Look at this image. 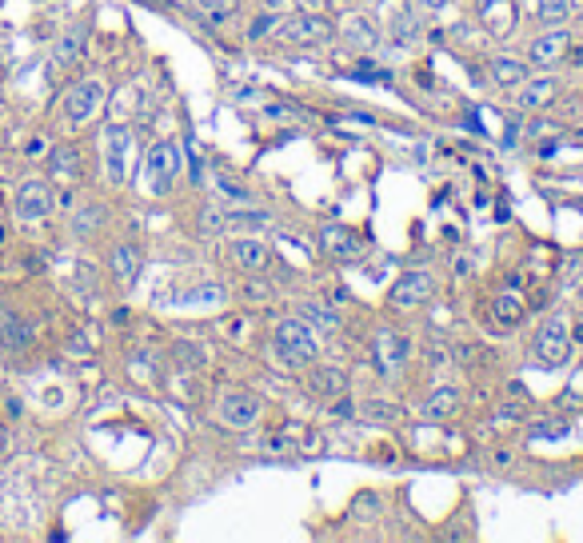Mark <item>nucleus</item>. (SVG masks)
Masks as SVG:
<instances>
[{
  "instance_id": "nucleus-31",
  "label": "nucleus",
  "mask_w": 583,
  "mask_h": 543,
  "mask_svg": "<svg viewBox=\"0 0 583 543\" xmlns=\"http://www.w3.org/2000/svg\"><path fill=\"white\" fill-rule=\"evenodd\" d=\"M173 356L184 368H200L204 364V348H192V344H173Z\"/></svg>"
},
{
  "instance_id": "nucleus-39",
  "label": "nucleus",
  "mask_w": 583,
  "mask_h": 543,
  "mask_svg": "<svg viewBox=\"0 0 583 543\" xmlns=\"http://www.w3.org/2000/svg\"><path fill=\"white\" fill-rule=\"evenodd\" d=\"M416 4H419V8H427V13H435V8H444L448 0H416Z\"/></svg>"
},
{
  "instance_id": "nucleus-22",
  "label": "nucleus",
  "mask_w": 583,
  "mask_h": 543,
  "mask_svg": "<svg viewBox=\"0 0 583 543\" xmlns=\"http://www.w3.org/2000/svg\"><path fill=\"white\" fill-rule=\"evenodd\" d=\"M487 72H492V81L500 84V89H516V84H524V81H528L524 60H511V56H495Z\"/></svg>"
},
{
  "instance_id": "nucleus-24",
  "label": "nucleus",
  "mask_w": 583,
  "mask_h": 543,
  "mask_svg": "<svg viewBox=\"0 0 583 543\" xmlns=\"http://www.w3.org/2000/svg\"><path fill=\"white\" fill-rule=\"evenodd\" d=\"M300 320L312 324V332H340V316L332 312V308H324L320 300H308V304L300 308Z\"/></svg>"
},
{
  "instance_id": "nucleus-2",
  "label": "nucleus",
  "mask_w": 583,
  "mask_h": 543,
  "mask_svg": "<svg viewBox=\"0 0 583 543\" xmlns=\"http://www.w3.org/2000/svg\"><path fill=\"white\" fill-rule=\"evenodd\" d=\"M144 172H148V188L156 196H168L180 176V144L176 140H156L144 157Z\"/></svg>"
},
{
  "instance_id": "nucleus-43",
  "label": "nucleus",
  "mask_w": 583,
  "mask_h": 543,
  "mask_svg": "<svg viewBox=\"0 0 583 543\" xmlns=\"http://www.w3.org/2000/svg\"><path fill=\"white\" fill-rule=\"evenodd\" d=\"M4 244H8V224L0 220V248H4Z\"/></svg>"
},
{
  "instance_id": "nucleus-14",
  "label": "nucleus",
  "mask_w": 583,
  "mask_h": 543,
  "mask_svg": "<svg viewBox=\"0 0 583 543\" xmlns=\"http://www.w3.org/2000/svg\"><path fill=\"white\" fill-rule=\"evenodd\" d=\"M340 37H344V45H351L356 53H372V48L380 45V29H376L364 13H348L344 24H340Z\"/></svg>"
},
{
  "instance_id": "nucleus-12",
  "label": "nucleus",
  "mask_w": 583,
  "mask_h": 543,
  "mask_svg": "<svg viewBox=\"0 0 583 543\" xmlns=\"http://www.w3.org/2000/svg\"><path fill=\"white\" fill-rule=\"evenodd\" d=\"M128 144H132V136H128V128L113 124L105 132V168H108V180L113 184H124V168H128Z\"/></svg>"
},
{
  "instance_id": "nucleus-21",
  "label": "nucleus",
  "mask_w": 583,
  "mask_h": 543,
  "mask_svg": "<svg viewBox=\"0 0 583 543\" xmlns=\"http://www.w3.org/2000/svg\"><path fill=\"white\" fill-rule=\"evenodd\" d=\"M48 172H53L56 180L80 176V152H76V144H56V148L48 152Z\"/></svg>"
},
{
  "instance_id": "nucleus-28",
  "label": "nucleus",
  "mask_w": 583,
  "mask_h": 543,
  "mask_svg": "<svg viewBox=\"0 0 583 543\" xmlns=\"http://www.w3.org/2000/svg\"><path fill=\"white\" fill-rule=\"evenodd\" d=\"M80 56H84V29L64 32V37H60V45H56V60H60V64H76Z\"/></svg>"
},
{
  "instance_id": "nucleus-17",
  "label": "nucleus",
  "mask_w": 583,
  "mask_h": 543,
  "mask_svg": "<svg viewBox=\"0 0 583 543\" xmlns=\"http://www.w3.org/2000/svg\"><path fill=\"white\" fill-rule=\"evenodd\" d=\"M479 21L492 29V37H503L516 29V4L511 0H479Z\"/></svg>"
},
{
  "instance_id": "nucleus-11",
  "label": "nucleus",
  "mask_w": 583,
  "mask_h": 543,
  "mask_svg": "<svg viewBox=\"0 0 583 543\" xmlns=\"http://www.w3.org/2000/svg\"><path fill=\"white\" fill-rule=\"evenodd\" d=\"M408 356H411V344L404 332H396V327H380V332H376V360H380L384 372L404 368Z\"/></svg>"
},
{
  "instance_id": "nucleus-30",
  "label": "nucleus",
  "mask_w": 583,
  "mask_h": 543,
  "mask_svg": "<svg viewBox=\"0 0 583 543\" xmlns=\"http://www.w3.org/2000/svg\"><path fill=\"white\" fill-rule=\"evenodd\" d=\"M216 184L224 188V196H228V200H240V204H248V200H252V192H248V188L240 184V180L228 176V172H216Z\"/></svg>"
},
{
  "instance_id": "nucleus-16",
  "label": "nucleus",
  "mask_w": 583,
  "mask_h": 543,
  "mask_svg": "<svg viewBox=\"0 0 583 543\" xmlns=\"http://www.w3.org/2000/svg\"><path fill=\"white\" fill-rule=\"evenodd\" d=\"M308 387H312V395H340L348 387V372H344V368H336V364H316V360H312Z\"/></svg>"
},
{
  "instance_id": "nucleus-41",
  "label": "nucleus",
  "mask_w": 583,
  "mask_h": 543,
  "mask_svg": "<svg viewBox=\"0 0 583 543\" xmlns=\"http://www.w3.org/2000/svg\"><path fill=\"white\" fill-rule=\"evenodd\" d=\"M492 460H495V463H500V468H508V463H511V452H495V455H492Z\"/></svg>"
},
{
  "instance_id": "nucleus-35",
  "label": "nucleus",
  "mask_w": 583,
  "mask_h": 543,
  "mask_svg": "<svg viewBox=\"0 0 583 543\" xmlns=\"http://www.w3.org/2000/svg\"><path fill=\"white\" fill-rule=\"evenodd\" d=\"M503 420H524V403H503V408H495V424H503Z\"/></svg>"
},
{
  "instance_id": "nucleus-6",
  "label": "nucleus",
  "mask_w": 583,
  "mask_h": 543,
  "mask_svg": "<svg viewBox=\"0 0 583 543\" xmlns=\"http://www.w3.org/2000/svg\"><path fill=\"white\" fill-rule=\"evenodd\" d=\"M216 411H220V424L224 428H236V432L240 428H252L256 420H260V395L248 392V387H232V392L220 395Z\"/></svg>"
},
{
  "instance_id": "nucleus-7",
  "label": "nucleus",
  "mask_w": 583,
  "mask_h": 543,
  "mask_svg": "<svg viewBox=\"0 0 583 543\" xmlns=\"http://www.w3.org/2000/svg\"><path fill=\"white\" fill-rule=\"evenodd\" d=\"M280 37L292 40V45H320V40L332 37V21L316 13H296L288 21H280Z\"/></svg>"
},
{
  "instance_id": "nucleus-13",
  "label": "nucleus",
  "mask_w": 583,
  "mask_h": 543,
  "mask_svg": "<svg viewBox=\"0 0 583 543\" xmlns=\"http://www.w3.org/2000/svg\"><path fill=\"white\" fill-rule=\"evenodd\" d=\"M555 92H560V84H555V76H528L524 84H520V97H516V108L520 112H539L547 108L555 100Z\"/></svg>"
},
{
  "instance_id": "nucleus-4",
  "label": "nucleus",
  "mask_w": 583,
  "mask_h": 543,
  "mask_svg": "<svg viewBox=\"0 0 583 543\" xmlns=\"http://www.w3.org/2000/svg\"><path fill=\"white\" fill-rule=\"evenodd\" d=\"M536 356L539 364H568L571 356V327L563 316H552V320H544V327L536 332Z\"/></svg>"
},
{
  "instance_id": "nucleus-8",
  "label": "nucleus",
  "mask_w": 583,
  "mask_h": 543,
  "mask_svg": "<svg viewBox=\"0 0 583 543\" xmlns=\"http://www.w3.org/2000/svg\"><path fill=\"white\" fill-rule=\"evenodd\" d=\"M568 53H571V32L560 24V29H547V32H539V37L531 40L528 60L531 64H539V68H552V64H560Z\"/></svg>"
},
{
  "instance_id": "nucleus-37",
  "label": "nucleus",
  "mask_w": 583,
  "mask_h": 543,
  "mask_svg": "<svg viewBox=\"0 0 583 543\" xmlns=\"http://www.w3.org/2000/svg\"><path fill=\"white\" fill-rule=\"evenodd\" d=\"M100 224V208H89L80 220H76V232H89V228H97Z\"/></svg>"
},
{
  "instance_id": "nucleus-34",
  "label": "nucleus",
  "mask_w": 583,
  "mask_h": 543,
  "mask_svg": "<svg viewBox=\"0 0 583 543\" xmlns=\"http://www.w3.org/2000/svg\"><path fill=\"white\" fill-rule=\"evenodd\" d=\"M364 416H376V420H396V408H392V403L372 400V403H364Z\"/></svg>"
},
{
  "instance_id": "nucleus-20",
  "label": "nucleus",
  "mask_w": 583,
  "mask_h": 543,
  "mask_svg": "<svg viewBox=\"0 0 583 543\" xmlns=\"http://www.w3.org/2000/svg\"><path fill=\"white\" fill-rule=\"evenodd\" d=\"M460 411V387H435L424 400V416L427 420H448Z\"/></svg>"
},
{
  "instance_id": "nucleus-36",
  "label": "nucleus",
  "mask_w": 583,
  "mask_h": 543,
  "mask_svg": "<svg viewBox=\"0 0 583 543\" xmlns=\"http://www.w3.org/2000/svg\"><path fill=\"white\" fill-rule=\"evenodd\" d=\"M244 296H252L256 304H268V300H272V284H248Z\"/></svg>"
},
{
  "instance_id": "nucleus-32",
  "label": "nucleus",
  "mask_w": 583,
  "mask_h": 543,
  "mask_svg": "<svg viewBox=\"0 0 583 543\" xmlns=\"http://www.w3.org/2000/svg\"><path fill=\"white\" fill-rule=\"evenodd\" d=\"M280 29V16L276 13H264V16H256V24L248 29V40H260L264 32H276Z\"/></svg>"
},
{
  "instance_id": "nucleus-5",
  "label": "nucleus",
  "mask_w": 583,
  "mask_h": 543,
  "mask_svg": "<svg viewBox=\"0 0 583 543\" xmlns=\"http://www.w3.org/2000/svg\"><path fill=\"white\" fill-rule=\"evenodd\" d=\"M100 105H105V84L100 81H80L72 84V89L64 92V120L68 124H89L92 116L100 112Z\"/></svg>"
},
{
  "instance_id": "nucleus-10",
  "label": "nucleus",
  "mask_w": 583,
  "mask_h": 543,
  "mask_svg": "<svg viewBox=\"0 0 583 543\" xmlns=\"http://www.w3.org/2000/svg\"><path fill=\"white\" fill-rule=\"evenodd\" d=\"M320 244L332 260H359L364 256V236L344 228V224H324L320 228Z\"/></svg>"
},
{
  "instance_id": "nucleus-1",
  "label": "nucleus",
  "mask_w": 583,
  "mask_h": 543,
  "mask_svg": "<svg viewBox=\"0 0 583 543\" xmlns=\"http://www.w3.org/2000/svg\"><path fill=\"white\" fill-rule=\"evenodd\" d=\"M316 335H312V324L300 320V316H288V320L276 324V335H272V356L280 360V368H308L316 360Z\"/></svg>"
},
{
  "instance_id": "nucleus-26",
  "label": "nucleus",
  "mask_w": 583,
  "mask_h": 543,
  "mask_svg": "<svg viewBox=\"0 0 583 543\" xmlns=\"http://www.w3.org/2000/svg\"><path fill=\"white\" fill-rule=\"evenodd\" d=\"M416 37H419L416 16L404 13V8H400V13H392V40H396L400 48H411V45H416Z\"/></svg>"
},
{
  "instance_id": "nucleus-42",
  "label": "nucleus",
  "mask_w": 583,
  "mask_h": 543,
  "mask_svg": "<svg viewBox=\"0 0 583 543\" xmlns=\"http://www.w3.org/2000/svg\"><path fill=\"white\" fill-rule=\"evenodd\" d=\"M571 344H583V324L571 327Z\"/></svg>"
},
{
  "instance_id": "nucleus-40",
  "label": "nucleus",
  "mask_w": 583,
  "mask_h": 543,
  "mask_svg": "<svg viewBox=\"0 0 583 543\" xmlns=\"http://www.w3.org/2000/svg\"><path fill=\"white\" fill-rule=\"evenodd\" d=\"M4 452H8V428L0 424V460H4Z\"/></svg>"
},
{
  "instance_id": "nucleus-18",
  "label": "nucleus",
  "mask_w": 583,
  "mask_h": 543,
  "mask_svg": "<svg viewBox=\"0 0 583 543\" xmlns=\"http://www.w3.org/2000/svg\"><path fill=\"white\" fill-rule=\"evenodd\" d=\"M108 272H113V280L120 288H128V284L140 276V248L132 244H116L113 256H108Z\"/></svg>"
},
{
  "instance_id": "nucleus-19",
  "label": "nucleus",
  "mask_w": 583,
  "mask_h": 543,
  "mask_svg": "<svg viewBox=\"0 0 583 543\" xmlns=\"http://www.w3.org/2000/svg\"><path fill=\"white\" fill-rule=\"evenodd\" d=\"M524 312H528V304L520 292H500V296L492 300V316H495V324H503V327L524 324Z\"/></svg>"
},
{
  "instance_id": "nucleus-9",
  "label": "nucleus",
  "mask_w": 583,
  "mask_h": 543,
  "mask_svg": "<svg viewBox=\"0 0 583 543\" xmlns=\"http://www.w3.org/2000/svg\"><path fill=\"white\" fill-rule=\"evenodd\" d=\"M432 292H435L432 272H408V276H400V280L392 284L388 304L392 308H419L427 296H432Z\"/></svg>"
},
{
  "instance_id": "nucleus-15",
  "label": "nucleus",
  "mask_w": 583,
  "mask_h": 543,
  "mask_svg": "<svg viewBox=\"0 0 583 543\" xmlns=\"http://www.w3.org/2000/svg\"><path fill=\"white\" fill-rule=\"evenodd\" d=\"M0 348L13 352V356H21V352L32 348V327L16 312H8V308H0Z\"/></svg>"
},
{
  "instance_id": "nucleus-44",
  "label": "nucleus",
  "mask_w": 583,
  "mask_h": 543,
  "mask_svg": "<svg viewBox=\"0 0 583 543\" xmlns=\"http://www.w3.org/2000/svg\"><path fill=\"white\" fill-rule=\"evenodd\" d=\"M579 144H583V128H579Z\"/></svg>"
},
{
  "instance_id": "nucleus-3",
  "label": "nucleus",
  "mask_w": 583,
  "mask_h": 543,
  "mask_svg": "<svg viewBox=\"0 0 583 543\" xmlns=\"http://www.w3.org/2000/svg\"><path fill=\"white\" fill-rule=\"evenodd\" d=\"M53 208H56V196H53V188H48L45 180H29V184H21L16 188V196H13V212H16V220L21 224L48 220L53 216Z\"/></svg>"
},
{
  "instance_id": "nucleus-25",
  "label": "nucleus",
  "mask_w": 583,
  "mask_h": 543,
  "mask_svg": "<svg viewBox=\"0 0 583 543\" xmlns=\"http://www.w3.org/2000/svg\"><path fill=\"white\" fill-rule=\"evenodd\" d=\"M568 16H571V0H539L536 4V21L544 29H560V24H568Z\"/></svg>"
},
{
  "instance_id": "nucleus-33",
  "label": "nucleus",
  "mask_w": 583,
  "mask_h": 543,
  "mask_svg": "<svg viewBox=\"0 0 583 543\" xmlns=\"http://www.w3.org/2000/svg\"><path fill=\"white\" fill-rule=\"evenodd\" d=\"M196 4H200L204 13L212 16V21H224V16L236 8V0H196Z\"/></svg>"
},
{
  "instance_id": "nucleus-27",
  "label": "nucleus",
  "mask_w": 583,
  "mask_h": 543,
  "mask_svg": "<svg viewBox=\"0 0 583 543\" xmlns=\"http://www.w3.org/2000/svg\"><path fill=\"white\" fill-rule=\"evenodd\" d=\"M272 224L268 212H228L224 216V228L232 232H264Z\"/></svg>"
},
{
  "instance_id": "nucleus-38",
  "label": "nucleus",
  "mask_w": 583,
  "mask_h": 543,
  "mask_svg": "<svg viewBox=\"0 0 583 543\" xmlns=\"http://www.w3.org/2000/svg\"><path fill=\"white\" fill-rule=\"evenodd\" d=\"M544 132H555V124H544V120H539V124L528 128V136H544Z\"/></svg>"
},
{
  "instance_id": "nucleus-23",
  "label": "nucleus",
  "mask_w": 583,
  "mask_h": 543,
  "mask_svg": "<svg viewBox=\"0 0 583 543\" xmlns=\"http://www.w3.org/2000/svg\"><path fill=\"white\" fill-rule=\"evenodd\" d=\"M232 256L244 272H264V264H268V248H264L260 240H236Z\"/></svg>"
},
{
  "instance_id": "nucleus-29",
  "label": "nucleus",
  "mask_w": 583,
  "mask_h": 543,
  "mask_svg": "<svg viewBox=\"0 0 583 543\" xmlns=\"http://www.w3.org/2000/svg\"><path fill=\"white\" fill-rule=\"evenodd\" d=\"M563 436H568L563 420H536L531 424V439H563Z\"/></svg>"
}]
</instances>
